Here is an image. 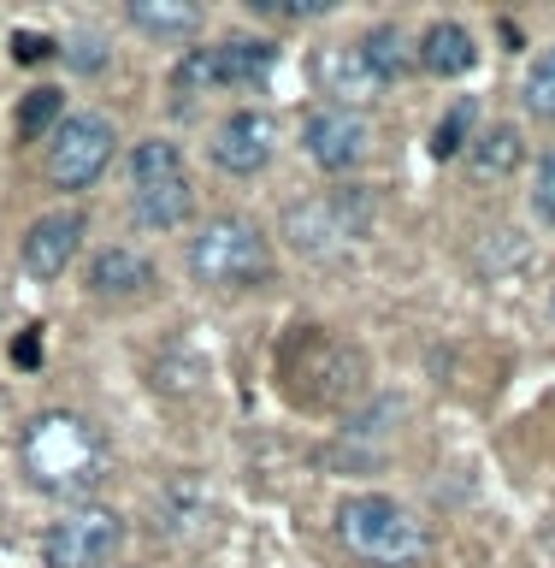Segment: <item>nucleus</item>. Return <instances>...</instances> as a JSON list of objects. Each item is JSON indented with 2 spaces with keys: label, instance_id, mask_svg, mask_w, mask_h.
Listing matches in <instances>:
<instances>
[{
  "label": "nucleus",
  "instance_id": "f257e3e1",
  "mask_svg": "<svg viewBox=\"0 0 555 568\" xmlns=\"http://www.w3.org/2000/svg\"><path fill=\"white\" fill-rule=\"evenodd\" d=\"M18 456H24L30 486L60 504H83L106 479V438L71 408H42L18 438Z\"/></svg>",
  "mask_w": 555,
  "mask_h": 568
},
{
  "label": "nucleus",
  "instance_id": "39448f33",
  "mask_svg": "<svg viewBox=\"0 0 555 568\" xmlns=\"http://www.w3.org/2000/svg\"><path fill=\"white\" fill-rule=\"evenodd\" d=\"M372 195L367 184H337L326 195H308V202H296L284 213V243L296 248L301 261H337L343 248H354L372 231Z\"/></svg>",
  "mask_w": 555,
  "mask_h": 568
},
{
  "label": "nucleus",
  "instance_id": "4468645a",
  "mask_svg": "<svg viewBox=\"0 0 555 568\" xmlns=\"http://www.w3.org/2000/svg\"><path fill=\"white\" fill-rule=\"evenodd\" d=\"M314 78H319V89L331 95V106H354V113H361V101L379 95V78L367 71V60H361V48H354V42L319 53V60H314Z\"/></svg>",
  "mask_w": 555,
  "mask_h": 568
},
{
  "label": "nucleus",
  "instance_id": "2eb2a0df",
  "mask_svg": "<svg viewBox=\"0 0 555 568\" xmlns=\"http://www.w3.org/2000/svg\"><path fill=\"white\" fill-rule=\"evenodd\" d=\"M526 160V136L514 131V124H485L473 142H467V172L479 184H503V178L521 172Z\"/></svg>",
  "mask_w": 555,
  "mask_h": 568
},
{
  "label": "nucleus",
  "instance_id": "9b49d317",
  "mask_svg": "<svg viewBox=\"0 0 555 568\" xmlns=\"http://www.w3.org/2000/svg\"><path fill=\"white\" fill-rule=\"evenodd\" d=\"M414 65L432 71V78H467V71L479 65L473 30L461 24V18H432V24L420 30V42H414Z\"/></svg>",
  "mask_w": 555,
  "mask_h": 568
},
{
  "label": "nucleus",
  "instance_id": "f8f14e48",
  "mask_svg": "<svg viewBox=\"0 0 555 568\" xmlns=\"http://www.w3.org/2000/svg\"><path fill=\"white\" fill-rule=\"evenodd\" d=\"M148 284H154V261L142 255V248L113 243L89 261V296H101V302H131V296L148 291Z\"/></svg>",
  "mask_w": 555,
  "mask_h": 568
},
{
  "label": "nucleus",
  "instance_id": "a211bd4d",
  "mask_svg": "<svg viewBox=\"0 0 555 568\" xmlns=\"http://www.w3.org/2000/svg\"><path fill=\"white\" fill-rule=\"evenodd\" d=\"M131 213H136V225H148V231H177L195 213V190H189V178H177V184H148V190H131Z\"/></svg>",
  "mask_w": 555,
  "mask_h": 568
},
{
  "label": "nucleus",
  "instance_id": "c756f323",
  "mask_svg": "<svg viewBox=\"0 0 555 568\" xmlns=\"http://www.w3.org/2000/svg\"><path fill=\"white\" fill-rule=\"evenodd\" d=\"M549 308H555V302H549Z\"/></svg>",
  "mask_w": 555,
  "mask_h": 568
},
{
  "label": "nucleus",
  "instance_id": "a878e982",
  "mask_svg": "<svg viewBox=\"0 0 555 568\" xmlns=\"http://www.w3.org/2000/svg\"><path fill=\"white\" fill-rule=\"evenodd\" d=\"M53 53H60V42H53V36H35V30H18V36H12V60H18V65H42V60H53Z\"/></svg>",
  "mask_w": 555,
  "mask_h": 568
},
{
  "label": "nucleus",
  "instance_id": "9d476101",
  "mask_svg": "<svg viewBox=\"0 0 555 568\" xmlns=\"http://www.w3.org/2000/svg\"><path fill=\"white\" fill-rule=\"evenodd\" d=\"M83 231L89 220L78 207H65V213H42L30 231H24V273L30 278H60L71 261H78V248H83Z\"/></svg>",
  "mask_w": 555,
  "mask_h": 568
},
{
  "label": "nucleus",
  "instance_id": "4be33fe9",
  "mask_svg": "<svg viewBox=\"0 0 555 568\" xmlns=\"http://www.w3.org/2000/svg\"><path fill=\"white\" fill-rule=\"evenodd\" d=\"M521 101H526V113H532V119L555 124V42L538 53V60H532L526 83H521Z\"/></svg>",
  "mask_w": 555,
  "mask_h": 568
},
{
  "label": "nucleus",
  "instance_id": "c85d7f7f",
  "mask_svg": "<svg viewBox=\"0 0 555 568\" xmlns=\"http://www.w3.org/2000/svg\"><path fill=\"white\" fill-rule=\"evenodd\" d=\"M106 568H124V562H106Z\"/></svg>",
  "mask_w": 555,
  "mask_h": 568
},
{
  "label": "nucleus",
  "instance_id": "b1692460",
  "mask_svg": "<svg viewBox=\"0 0 555 568\" xmlns=\"http://www.w3.org/2000/svg\"><path fill=\"white\" fill-rule=\"evenodd\" d=\"M248 12L273 18V24H308V18L331 12V0H248Z\"/></svg>",
  "mask_w": 555,
  "mask_h": 568
},
{
  "label": "nucleus",
  "instance_id": "5701e85b",
  "mask_svg": "<svg viewBox=\"0 0 555 568\" xmlns=\"http://www.w3.org/2000/svg\"><path fill=\"white\" fill-rule=\"evenodd\" d=\"M207 89H219V78H213V48H184V60L172 65V95L177 106L207 95Z\"/></svg>",
  "mask_w": 555,
  "mask_h": 568
},
{
  "label": "nucleus",
  "instance_id": "cd10ccee",
  "mask_svg": "<svg viewBox=\"0 0 555 568\" xmlns=\"http://www.w3.org/2000/svg\"><path fill=\"white\" fill-rule=\"evenodd\" d=\"M12 367H42V326H24V332H18L12 337Z\"/></svg>",
  "mask_w": 555,
  "mask_h": 568
},
{
  "label": "nucleus",
  "instance_id": "dca6fc26",
  "mask_svg": "<svg viewBox=\"0 0 555 568\" xmlns=\"http://www.w3.org/2000/svg\"><path fill=\"white\" fill-rule=\"evenodd\" d=\"M354 48H361V60H367L372 78H379V89L402 83L408 71H414V36H408L402 24H372Z\"/></svg>",
  "mask_w": 555,
  "mask_h": 568
},
{
  "label": "nucleus",
  "instance_id": "412c9836",
  "mask_svg": "<svg viewBox=\"0 0 555 568\" xmlns=\"http://www.w3.org/2000/svg\"><path fill=\"white\" fill-rule=\"evenodd\" d=\"M479 136V101L473 95H461L450 113L438 119V131H432V160H455V154H467V142Z\"/></svg>",
  "mask_w": 555,
  "mask_h": 568
},
{
  "label": "nucleus",
  "instance_id": "1a4fd4ad",
  "mask_svg": "<svg viewBox=\"0 0 555 568\" xmlns=\"http://www.w3.org/2000/svg\"><path fill=\"white\" fill-rule=\"evenodd\" d=\"M207 154L225 178H255V172L273 166V154H278V119L260 113V106H243V113H230L219 131H213Z\"/></svg>",
  "mask_w": 555,
  "mask_h": 568
},
{
  "label": "nucleus",
  "instance_id": "bb28decb",
  "mask_svg": "<svg viewBox=\"0 0 555 568\" xmlns=\"http://www.w3.org/2000/svg\"><path fill=\"white\" fill-rule=\"evenodd\" d=\"M65 60L78 65V71H101L106 65V42H101V36H71Z\"/></svg>",
  "mask_w": 555,
  "mask_h": 568
},
{
  "label": "nucleus",
  "instance_id": "20e7f679",
  "mask_svg": "<svg viewBox=\"0 0 555 568\" xmlns=\"http://www.w3.org/2000/svg\"><path fill=\"white\" fill-rule=\"evenodd\" d=\"M189 273L207 291H255L273 278V243L248 213H213L189 237Z\"/></svg>",
  "mask_w": 555,
  "mask_h": 568
},
{
  "label": "nucleus",
  "instance_id": "aec40b11",
  "mask_svg": "<svg viewBox=\"0 0 555 568\" xmlns=\"http://www.w3.org/2000/svg\"><path fill=\"white\" fill-rule=\"evenodd\" d=\"M60 119H65V95L53 83L30 89V95L18 101V136L24 142H48L53 131H60Z\"/></svg>",
  "mask_w": 555,
  "mask_h": 568
},
{
  "label": "nucleus",
  "instance_id": "6ab92c4d",
  "mask_svg": "<svg viewBox=\"0 0 555 568\" xmlns=\"http://www.w3.org/2000/svg\"><path fill=\"white\" fill-rule=\"evenodd\" d=\"M177 178H189V166H184V149H177L172 136H142L131 149V190L177 184Z\"/></svg>",
  "mask_w": 555,
  "mask_h": 568
},
{
  "label": "nucleus",
  "instance_id": "0eeeda50",
  "mask_svg": "<svg viewBox=\"0 0 555 568\" xmlns=\"http://www.w3.org/2000/svg\"><path fill=\"white\" fill-rule=\"evenodd\" d=\"M124 545V521L101 504L71 509L42 532V568H106Z\"/></svg>",
  "mask_w": 555,
  "mask_h": 568
},
{
  "label": "nucleus",
  "instance_id": "f03ea898",
  "mask_svg": "<svg viewBox=\"0 0 555 568\" xmlns=\"http://www.w3.org/2000/svg\"><path fill=\"white\" fill-rule=\"evenodd\" d=\"M278 385L284 397L308 415H337V408L361 403L367 390V355L326 326H296L290 344L278 349Z\"/></svg>",
  "mask_w": 555,
  "mask_h": 568
},
{
  "label": "nucleus",
  "instance_id": "423d86ee",
  "mask_svg": "<svg viewBox=\"0 0 555 568\" xmlns=\"http://www.w3.org/2000/svg\"><path fill=\"white\" fill-rule=\"evenodd\" d=\"M119 154V131L106 113H65L60 131L48 136V184L65 195H83L101 184V172Z\"/></svg>",
  "mask_w": 555,
  "mask_h": 568
},
{
  "label": "nucleus",
  "instance_id": "6e6552de",
  "mask_svg": "<svg viewBox=\"0 0 555 568\" xmlns=\"http://www.w3.org/2000/svg\"><path fill=\"white\" fill-rule=\"evenodd\" d=\"M301 149H308V160L331 178L361 172L372 160V124H367V113H354V106H314V113L301 119Z\"/></svg>",
  "mask_w": 555,
  "mask_h": 568
},
{
  "label": "nucleus",
  "instance_id": "7ed1b4c3",
  "mask_svg": "<svg viewBox=\"0 0 555 568\" xmlns=\"http://www.w3.org/2000/svg\"><path fill=\"white\" fill-rule=\"evenodd\" d=\"M337 539L367 568H420L432 557V527L420 521L402 497L390 491H354L337 504Z\"/></svg>",
  "mask_w": 555,
  "mask_h": 568
},
{
  "label": "nucleus",
  "instance_id": "393cba45",
  "mask_svg": "<svg viewBox=\"0 0 555 568\" xmlns=\"http://www.w3.org/2000/svg\"><path fill=\"white\" fill-rule=\"evenodd\" d=\"M532 213H538L544 225H555V142L544 149L538 172H532Z\"/></svg>",
  "mask_w": 555,
  "mask_h": 568
},
{
  "label": "nucleus",
  "instance_id": "f3484780",
  "mask_svg": "<svg viewBox=\"0 0 555 568\" xmlns=\"http://www.w3.org/2000/svg\"><path fill=\"white\" fill-rule=\"evenodd\" d=\"M124 24L154 36V42H184V36L202 30V7H189V0H131Z\"/></svg>",
  "mask_w": 555,
  "mask_h": 568
},
{
  "label": "nucleus",
  "instance_id": "ddd939ff",
  "mask_svg": "<svg viewBox=\"0 0 555 568\" xmlns=\"http://www.w3.org/2000/svg\"><path fill=\"white\" fill-rule=\"evenodd\" d=\"M278 65V42L266 36H230V42H213V78L219 89H260Z\"/></svg>",
  "mask_w": 555,
  "mask_h": 568
}]
</instances>
